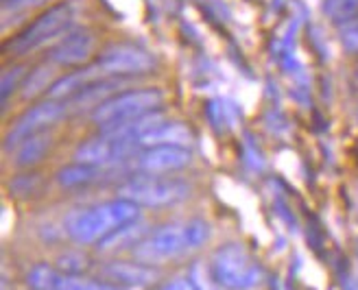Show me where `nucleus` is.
Masks as SVG:
<instances>
[{"mask_svg": "<svg viewBox=\"0 0 358 290\" xmlns=\"http://www.w3.org/2000/svg\"><path fill=\"white\" fill-rule=\"evenodd\" d=\"M94 179H96V166L81 164V161L64 166L57 173V184L62 188H81V186H87L90 181H94Z\"/></svg>", "mask_w": 358, "mask_h": 290, "instance_id": "18", "label": "nucleus"}, {"mask_svg": "<svg viewBox=\"0 0 358 290\" xmlns=\"http://www.w3.org/2000/svg\"><path fill=\"white\" fill-rule=\"evenodd\" d=\"M27 284L33 290H118L107 282L81 277L79 273H66L48 264H35L27 273Z\"/></svg>", "mask_w": 358, "mask_h": 290, "instance_id": "9", "label": "nucleus"}, {"mask_svg": "<svg viewBox=\"0 0 358 290\" xmlns=\"http://www.w3.org/2000/svg\"><path fill=\"white\" fill-rule=\"evenodd\" d=\"M122 85L120 77H101L92 83H87L81 92H77L73 99L66 101L68 110H85V107H99L103 101L112 99L116 89Z\"/></svg>", "mask_w": 358, "mask_h": 290, "instance_id": "15", "label": "nucleus"}, {"mask_svg": "<svg viewBox=\"0 0 358 290\" xmlns=\"http://www.w3.org/2000/svg\"><path fill=\"white\" fill-rule=\"evenodd\" d=\"M94 48H96V40L92 33L85 29H73L52 46L48 57L57 66H79L94 55Z\"/></svg>", "mask_w": 358, "mask_h": 290, "instance_id": "10", "label": "nucleus"}, {"mask_svg": "<svg viewBox=\"0 0 358 290\" xmlns=\"http://www.w3.org/2000/svg\"><path fill=\"white\" fill-rule=\"evenodd\" d=\"M192 153L186 147H151L140 155V168L149 175L182 171L190 164Z\"/></svg>", "mask_w": 358, "mask_h": 290, "instance_id": "12", "label": "nucleus"}, {"mask_svg": "<svg viewBox=\"0 0 358 290\" xmlns=\"http://www.w3.org/2000/svg\"><path fill=\"white\" fill-rule=\"evenodd\" d=\"M79 9L73 0L52 5L44 13L38 15V20L31 22L22 33H17L5 44V50L9 55H27V52L38 50L50 42H59L64 35H68L75 29Z\"/></svg>", "mask_w": 358, "mask_h": 290, "instance_id": "3", "label": "nucleus"}, {"mask_svg": "<svg viewBox=\"0 0 358 290\" xmlns=\"http://www.w3.org/2000/svg\"><path fill=\"white\" fill-rule=\"evenodd\" d=\"M50 144H52V136L46 133V131L35 133V136L27 138L24 142L17 144L15 151H13V161H15V166L27 168V166L38 164V161H42L44 155L48 153Z\"/></svg>", "mask_w": 358, "mask_h": 290, "instance_id": "16", "label": "nucleus"}, {"mask_svg": "<svg viewBox=\"0 0 358 290\" xmlns=\"http://www.w3.org/2000/svg\"><path fill=\"white\" fill-rule=\"evenodd\" d=\"M212 275L225 290H252L262 282V268L243 245H223L210 262Z\"/></svg>", "mask_w": 358, "mask_h": 290, "instance_id": "4", "label": "nucleus"}, {"mask_svg": "<svg viewBox=\"0 0 358 290\" xmlns=\"http://www.w3.org/2000/svg\"><path fill=\"white\" fill-rule=\"evenodd\" d=\"M66 112H68V107L55 99H48L40 105H33L31 110H27L7 131V138H5L7 149L17 147V144L24 142L27 138H31L35 133L46 131L50 124H55L59 118H64Z\"/></svg>", "mask_w": 358, "mask_h": 290, "instance_id": "7", "label": "nucleus"}, {"mask_svg": "<svg viewBox=\"0 0 358 290\" xmlns=\"http://www.w3.org/2000/svg\"><path fill=\"white\" fill-rule=\"evenodd\" d=\"M192 142V131L184 122H159L157 126H153L151 131H147L138 140V144L142 147H186Z\"/></svg>", "mask_w": 358, "mask_h": 290, "instance_id": "14", "label": "nucleus"}, {"mask_svg": "<svg viewBox=\"0 0 358 290\" xmlns=\"http://www.w3.org/2000/svg\"><path fill=\"white\" fill-rule=\"evenodd\" d=\"M188 186L177 179H159L151 177H138L118 188V196L140 205V208H164L179 203L186 198Z\"/></svg>", "mask_w": 358, "mask_h": 290, "instance_id": "6", "label": "nucleus"}, {"mask_svg": "<svg viewBox=\"0 0 358 290\" xmlns=\"http://www.w3.org/2000/svg\"><path fill=\"white\" fill-rule=\"evenodd\" d=\"M138 216H140V205L118 196L114 201L73 212L66 221V229L73 240L81 245H92V242H101L107 233H112L120 225L138 221Z\"/></svg>", "mask_w": 358, "mask_h": 290, "instance_id": "1", "label": "nucleus"}, {"mask_svg": "<svg viewBox=\"0 0 358 290\" xmlns=\"http://www.w3.org/2000/svg\"><path fill=\"white\" fill-rule=\"evenodd\" d=\"M3 3H5V0H3Z\"/></svg>", "mask_w": 358, "mask_h": 290, "instance_id": "26", "label": "nucleus"}, {"mask_svg": "<svg viewBox=\"0 0 358 290\" xmlns=\"http://www.w3.org/2000/svg\"><path fill=\"white\" fill-rule=\"evenodd\" d=\"M147 233V225L140 221H131L127 225H120L118 229H114L112 233H107L105 238L99 242L101 251H118L129 245H138Z\"/></svg>", "mask_w": 358, "mask_h": 290, "instance_id": "17", "label": "nucleus"}, {"mask_svg": "<svg viewBox=\"0 0 358 290\" xmlns=\"http://www.w3.org/2000/svg\"><path fill=\"white\" fill-rule=\"evenodd\" d=\"M55 83L50 77V68L48 66H40L38 70H33V75L29 79H24L22 83V96L24 99H33L38 96L44 89H50V85Z\"/></svg>", "mask_w": 358, "mask_h": 290, "instance_id": "20", "label": "nucleus"}, {"mask_svg": "<svg viewBox=\"0 0 358 290\" xmlns=\"http://www.w3.org/2000/svg\"><path fill=\"white\" fill-rule=\"evenodd\" d=\"M27 79V70L22 66H13V68H7L3 72V103H7V99L15 92L17 87H22Z\"/></svg>", "mask_w": 358, "mask_h": 290, "instance_id": "22", "label": "nucleus"}, {"mask_svg": "<svg viewBox=\"0 0 358 290\" xmlns=\"http://www.w3.org/2000/svg\"><path fill=\"white\" fill-rule=\"evenodd\" d=\"M356 79H358V70H356Z\"/></svg>", "mask_w": 358, "mask_h": 290, "instance_id": "25", "label": "nucleus"}, {"mask_svg": "<svg viewBox=\"0 0 358 290\" xmlns=\"http://www.w3.org/2000/svg\"><path fill=\"white\" fill-rule=\"evenodd\" d=\"M96 66L105 77H127V75H142V72L153 70L155 61L149 52H145L131 44H114L101 57L96 59Z\"/></svg>", "mask_w": 358, "mask_h": 290, "instance_id": "8", "label": "nucleus"}, {"mask_svg": "<svg viewBox=\"0 0 358 290\" xmlns=\"http://www.w3.org/2000/svg\"><path fill=\"white\" fill-rule=\"evenodd\" d=\"M188 280L192 282V286H194L196 290H225V288L217 282V277L212 275V268L206 266L203 262H194V264L190 266Z\"/></svg>", "mask_w": 358, "mask_h": 290, "instance_id": "21", "label": "nucleus"}, {"mask_svg": "<svg viewBox=\"0 0 358 290\" xmlns=\"http://www.w3.org/2000/svg\"><path fill=\"white\" fill-rule=\"evenodd\" d=\"M101 275L110 282H118L122 286H149L157 280L155 268L145 262H110L101 268Z\"/></svg>", "mask_w": 358, "mask_h": 290, "instance_id": "13", "label": "nucleus"}, {"mask_svg": "<svg viewBox=\"0 0 358 290\" xmlns=\"http://www.w3.org/2000/svg\"><path fill=\"white\" fill-rule=\"evenodd\" d=\"M324 13L332 22H348L358 15V0H324Z\"/></svg>", "mask_w": 358, "mask_h": 290, "instance_id": "19", "label": "nucleus"}, {"mask_svg": "<svg viewBox=\"0 0 358 290\" xmlns=\"http://www.w3.org/2000/svg\"><path fill=\"white\" fill-rule=\"evenodd\" d=\"M157 290H196V288L192 286L190 280H171V282L159 286Z\"/></svg>", "mask_w": 358, "mask_h": 290, "instance_id": "24", "label": "nucleus"}, {"mask_svg": "<svg viewBox=\"0 0 358 290\" xmlns=\"http://www.w3.org/2000/svg\"><path fill=\"white\" fill-rule=\"evenodd\" d=\"M208 238H210V227L203 221L166 225L138 242L136 258L145 264H159L203 247Z\"/></svg>", "mask_w": 358, "mask_h": 290, "instance_id": "2", "label": "nucleus"}, {"mask_svg": "<svg viewBox=\"0 0 358 290\" xmlns=\"http://www.w3.org/2000/svg\"><path fill=\"white\" fill-rule=\"evenodd\" d=\"M343 46L352 52H358V22L348 27L343 33Z\"/></svg>", "mask_w": 358, "mask_h": 290, "instance_id": "23", "label": "nucleus"}, {"mask_svg": "<svg viewBox=\"0 0 358 290\" xmlns=\"http://www.w3.org/2000/svg\"><path fill=\"white\" fill-rule=\"evenodd\" d=\"M159 103H162V92L159 89H129V92L114 94L112 99H107L99 107H94L92 120L105 129V126H112L116 122L142 116L147 112H155Z\"/></svg>", "mask_w": 358, "mask_h": 290, "instance_id": "5", "label": "nucleus"}, {"mask_svg": "<svg viewBox=\"0 0 358 290\" xmlns=\"http://www.w3.org/2000/svg\"><path fill=\"white\" fill-rule=\"evenodd\" d=\"M129 144L131 142H122V140H114L107 136H99L92 140L81 142L77 151H75V161H81V164H90V166H107L114 164V161L122 159L129 153Z\"/></svg>", "mask_w": 358, "mask_h": 290, "instance_id": "11", "label": "nucleus"}]
</instances>
